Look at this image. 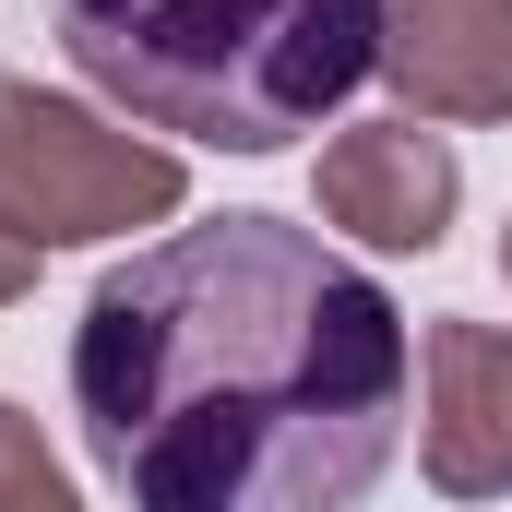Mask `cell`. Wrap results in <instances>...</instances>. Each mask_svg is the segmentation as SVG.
I'll return each mask as SVG.
<instances>
[{
    "label": "cell",
    "mask_w": 512,
    "mask_h": 512,
    "mask_svg": "<svg viewBox=\"0 0 512 512\" xmlns=\"http://www.w3.org/2000/svg\"><path fill=\"white\" fill-rule=\"evenodd\" d=\"M191 203V167L143 131H108L84 96H36L24 72H0V215L36 251L72 239H120V227H167Z\"/></svg>",
    "instance_id": "obj_3"
},
{
    "label": "cell",
    "mask_w": 512,
    "mask_h": 512,
    "mask_svg": "<svg viewBox=\"0 0 512 512\" xmlns=\"http://www.w3.org/2000/svg\"><path fill=\"white\" fill-rule=\"evenodd\" d=\"M417 465L441 501H512V334L501 322H429L417 334Z\"/></svg>",
    "instance_id": "obj_4"
},
{
    "label": "cell",
    "mask_w": 512,
    "mask_h": 512,
    "mask_svg": "<svg viewBox=\"0 0 512 512\" xmlns=\"http://www.w3.org/2000/svg\"><path fill=\"white\" fill-rule=\"evenodd\" d=\"M60 465H48V441H36V417L24 405H0V512H24L36 489H48Z\"/></svg>",
    "instance_id": "obj_7"
},
{
    "label": "cell",
    "mask_w": 512,
    "mask_h": 512,
    "mask_svg": "<svg viewBox=\"0 0 512 512\" xmlns=\"http://www.w3.org/2000/svg\"><path fill=\"white\" fill-rule=\"evenodd\" d=\"M501 274H512V227H501Z\"/></svg>",
    "instance_id": "obj_10"
},
{
    "label": "cell",
    "mask_w": 512,
    "mask_h": 512,
    "mask_svg": "<svg viewBox=\"0 0 512 512\" xmlns=\"http://www.w3.org/2000/svg\"><path fill=\"white\" fill-rule=\"evenodd\" d=\"M382 72L405 120H512V0H382Z\"/></svg>",
    "instance_id": "obj_6"
},
{
    "label": "cell",
    "mask_w": 512,
    "mask_h": 512,
    "mask_svg": "<svg viewBox=\"0 0 512 512\" xmlns=\"http://www.w3.org/2000/svg\"><path fill=\"white\" fill-rule=\"evenodd\" d=\"M72 72L143 131L286 155L382 72V0H48Z\"/></svg>",
    "instance_id": "obj_2"
},
{
    "label": "cell",
    "mask_w": 512,
    "mask_h": 512,
    "mask_svg": "<svg viewBox=\"0 0 512 512\" xmlns=\"http://www.w3.org/2000/svg\"><path fill=\"white\" fill-rule=\"evenodd\" d=\"M24 512H84V501H72V477H48V489H36Z\"/></svg>",
    "instance_id": "obj_9"
},
{
    "label": "cell",
    "mask_w": 512,
    "mask_h": 512,
    "mask_svg": "<svg viewBox=\"0 0 512 512\" xmlns=\"http://www.w3.org/2000/svg\"><path fill=\"white\" fill-rule=\"evenodd\" d=\"M322 227L370 239V251H441L453 203H465V167L429 120H358L322 143Z\"/></svg>",
    "instance_id": "obj_5"
},
{
    "label": "cell",
    "mask_w": 512,
    "mask_h": 512,
    "mask_svg": "<svg viewBox=\"0 0 512 512\" xmlns=\"http://www.w3.org/2000/svg\"><path fill=\"white\" fill-rule=\"evenodd\" d=\"M417 334L298 215H203L72 322V417L131 512H358L405 453Z\"/></svg>",
    "instance_id": "obj_1"
},
{
    "label": "cell",
    "mask_w": 512,
    "mask_h": 512,
    "mask_svg": "<svg viewBox=\"0 0 512 512\" xmlns=\"http://www.w3.org/2000/svg\"><path fill=\"white\" fill-rule=\"evenodd\" d=\"M24 286H36V239L0 215V298H24Z\"/></svg>",
    "instance_id": "obj_8"
}]
</instances>
